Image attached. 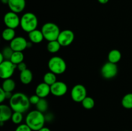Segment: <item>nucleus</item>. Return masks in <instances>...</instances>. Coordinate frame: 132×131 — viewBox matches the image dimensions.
<instances>
[{"mask_svg":"<svg viewBox=\"0 0 132 131\" xmlns=\"http://www.w3.org/2000/svg\"><path fill=\"white\" fill-rule=\"evenodd\" d=\"M10 47L14 51H23L28 48V41L23 37H15L10 41Z\"/></svg>","mask_w":132,"mask_h":131,"instance_id":"obj_11","label":"nucleus"},{"mask_svg":"<svg viewBox=\"0 0 132 131\" xmlns=\"http://www.w3.org/2000/svg\"><path fill=\"white\" fill-rule=\"evenodd\" d=\"M23 119V113L19 112H14L12 116L11 120L15 125H20Z\"/></svg>","mask_w":132,"mask_h":131,"instance_id":"obj_27","label":"nucleus"},{"mask_svg":"<svg viewBox=\"0 0 132 131\" xmlns=\"http://www.w3.org/2000/svg\"><path fill=\"white\" fill-rule=\"evenodd\" d=\"M36 107H37V110L41 113H44L46 112L48 108V104L47 100L45 98H41L36 105Z\"/></svg>","mask_w":132,"mask_h":131,"instance_id":"obj_26","label":"nucleus"},{"mask_svg":"<svg viewBox=\"0 0 132 131\" xmlns=\"http://www.w3.org/2000/svg\"><path fill=\"white\" fill-rule=\"evenodd\" d=\"M121 104L124 108L127 109H132V93H128L122 97Z\"/></svg>","mask_w":132,"mask_h":131,"instance_id":"obj_23","label":"nucleus"},{"mask_svg":"<svg viewBox=\"0 0 132 131\" xmlns=\"http://www.w3.org/2000/svg\"><path fill=\"white\" fill-rule=\"evenodd\" d=\"M40 98L37 96V95H33L29 98L30 102L31 104H33V105H37V103L39 102V101L40 100Z\"/></svg>","mask_w":132,"mask_h":131,"instance_id":"obj_30","label":"nucleus"},{"mask_svg":"<svg viewBox=\"0 0 132 131\" xmlns=\"http://www.w3.org/2000/svg\"><path fill=\"white\" fill-rule=\"evenodd\" d=\"M5 99H6V92L2 88H1L0 89V102L3 103Z\"/></svg>","mask_w":132,"mask_h":131,"instance_id":"obj_32","label":"nucleus"},{"mask_svg":"<svg viewBox=\"0 0 132 131\" xmlns=\"http://www.w3.org/2000/svg\"><path fill=\"white\" fill-rule=\"evenodd\" d=\"M37 131H51V130H50V128H48V127H43V128H41V129H39V130H37Z\"/></svg>","mask_w":132,"mask_h":131,"instance_id":"obj_35","label":"nucleus"},{"mask_svg":"<svg viewBox=\"0 0 132 131\" xmlns=\"http://www.w3.org/2000/svg\"><path fill=\"white\" fill-rule=\"evenodd\" d=\"M17 65L12 62L10 60H5L0 63V77L5 80L11 78L14 73Z\"/></svg>","mask_w":132,"mask_h":131,"instance_id":"obj_6","label":"nucleus"},{"mask_svg":"<svg viewBox=\"0 0 132 131\" xmlns=\"http://www.w3.org/2000/svg\"><path fill=\"white\" fill-rule=\"evenodd\" d=\"M12 92H6V99H9L10 100L11 97L12 96Z\"/></svg>","mask_w":132,"mask_h":131,"instance_id":"obj_34","label":"nucleus"},{"mask_svg":"<svg viewBox=\"0 0 132 131\" xmlns=\"http://www.w3.org/2000/svg\"><path fill=\"white\" fill-rule=\"evenodd\" d=\"M50 89L51 94L55 96H63L68 91L67 85L62 81H57L50 86Z\"/></svg>","mask_w":132,"mask_h":131,"instance_id":"obj_12","label":"nucleus"},{"mask_svg":"<svg viewBox=\"0 0 132 131\" xmlns=\"http://www.w3.org/2000/svg\"><path fill=\"white\" fill-rule=\"evenodd\" d=\"M121 57H122V55H121V51L119 50L114 49V50H111L109 53H108V61L112 63L117 64V62H119L121 60Z\"/></svg>","mask_w":132,"mask_h":131,"instance_id":"obj_18","label":"nucleus"},{"mask_svg":"<svg viewBox=\"0 0 132 131\" xmlns=\"http://www.w3.org/2000/svg\"><path fill=\"white\" fill-rule=\"evenodd\" d=\"M17 69H18L20 72L23 71L25 70V69H27V64H26L24 62H22L19 63V64L17 65Z\"/></svg>","mask_w":132,"mask_h":131,"instance_id":"obj_31","label":"nucleus"},{"mask_svg":"<svg viewBox=\"0 0 132 131\" xmlns=\"http://www.w3.org/2000/svg\"><path fill=\"white\" fill-rule=\"evenodd\" d=\"M13 110L10 105L1 104L0 105V122H6L11 119Z\"/></svg>","mask_w":132,"mask_h":131,"instance_id":"obj_14","label":"nucleus"},{"mask_svg":"<svg viewBox=\"0 0 132 131\" xmlns=\"http://www.w3.org/2000/svg\"><path fill=\"white\" fill-rule=\"evenodd\" d=\"M24 60V55L23 51H14L10 59V61L15 65H18L19 63L23 62Z\"/></svg>","mask_w":132,"mask_h":131,"instance_id":"obj_24","label":"nucleus"},{"mask_svg":"<svg viewBox=\"0 0 132 131\" xmlns=\"http://www.w3.org/2000/svg\"><path fill=\"white\" fill-rule=\"evenodd\" d=\"M19 79L21 83L23 84L27 85L31 83L33 79V74L30 69H27L23 71L20 72L19 74Z\"/></svg>","mask_w":132,"mask_h":131,"instance_id":"obj_17","label":"nucleus"},{"mask_svg":"<svg viewBox=\"0 0 132 131\" xmlns=\"http://www.w3.org/2000/svg\"><path fill=\"white\" fill-rule=\"evenodd\" d=\"M61 47V46L58 42L57 40H55V41H49L47 44L46 48H47L48 52L51 53H55L59 51Z\"/></svg>","mask_w":132,"mask_h":131,"instance_id":"obj_21","label":"nucleus"},{"mask_svg":"<svg viewBox=\"0 0 132 131\" xmlns=\"http://www.w3.org/2000/svg\"><path fill=\"white\" fill-rule=\"evenodd\" d=\"M45 114L37 109L29 112L25 119V123L33 131H37L45 127Z\"/></svg>","mask_w":132,"mask_h":131,"instance_id":"obj_2","label":"nucleus"},{"mask_svg":"<svg viewBox=\"0 0 132 131\" xmlns=\"http://www.w3.org/2000/svg\"><path fill=\"white\" fill-rule=\"evenodd\" d=\"M36 95H37L40 98H45L51 93L50 86L48 85L45 82L39 83L36 88Z\"/></svg>","mask_w":132,"mask_h":131,"instance_id":"obj_15","label":"nucleus"},{"mask_svg":"<svg viewBox=\"0 0 132 131\" xmlns=\"http://www.w3.org/2000/svg\"><path fill=\"white\" fill-rule=\"evenodd\" d=\"M48 67L50 71L55 74H63L67 70V63L63 58L54 56L50 58L48 62Z\"/></svg>","mask_w":132,"mask_h":131,"instance_id":"obj_5","label":"nucleus"},{"mask_svg":"<svg viewBox=\"0 0 132 131\" xmlns=\"http://www.w3.org/2000/svg\"><path fill=\"white\" fill-rule=\"evenodd\" d=\"M45 116V119L46 121H51L54 119V115L52 113H48Z\"/></svg>","mask_w":132,"mask_h":131,"instance_id":"obj_33","label":"nucleus"},{"mask_svg":"<svg viewBox=\"0 0 132 131\" xmlns=\"http://www.w3.org/2000/svg\"><path fill=\"white\" fill-rule=\"evenodd\" d=\"M126 131H128V130H126Z\"/></svg>","mask_w":132,"mask_h":131,"instance_id":"obj_40","label":"nucleus"},{"mask_svg":"<svg viewBox=\"0 0 132 131\" xmlns=\"http://www.w3.org/2000/svg\"><path fill=\"white\" fill-rule=\"evenodd\" d=\"M74 39V33L70 30L67 29L61 31L57 38V41L62 47H67L70 46L73 42Z\"/></svg>","mask_w":132,"mask_h":131,"instance_id":"obj_10","label":"nucleus"},{"mask_svg":"<svg viewBox=\"0 0 132 131\" xmlns=\"http://www.w3.org/2000/svg\"><path fill=\"white\" fill-rule=\"evenodd\" d=\"M101 73L104 78L111 79L114 78L118 73V67L116 64L108 61L102 66Z\"/></svg>","mask_w":132,"mask_h":131,"instance_id":"obj_8","label":"nucleus"},{"mask_svg":"<svg viewBox=\"0 0 132 131\" xmlns=\"http://www.w3.org/2000/svg\"><path fill=\"white\" fill-rule=\"evenodd\" d=\"M28 39L32 43L39 44L43 41L44 36L40 30H34L28 33Z\"/></svg>","mask_w":132,"mask_h":131,"instance_id":"obj_16","label":"nucleus"},{"mask_svg":"<svg viewBox=\"0 0 132 131\" xmlns=\"http://www.w3.org/2000/svg\"><path fill=\"white\" fill-rule=\"evenodd\" d=\"M3 21L7 28L15 29L20 26L21 18H19L17 13L10 11L5 14Z\"/></svg>","mask_w":132,"mask_h":131,"instance_id":"obj_9","label":"nucleus"},{"mask_svg":"<svg viewBox=\"0 0 132 131\" xmlns=\"http://www.w3.org/2000/svg\"><path fill=\"white\" fill-rule=\"evenodd\" d=\"M56 75L57 74L51 71L47 72L46 73H45L43 77V82L51 86L52 85H53L57 81Z\"/></svg>","mask_w":132,"mask_h":131,"instance_id":"obj_22","label":"nucleus"},{"mask_svg":"<svg viewBox=\"0 0 132 131\" xmlns=\"http://www.w3.org/2000/svg\"><path fill=\"white\" fill-rule=\"evenodd\" d=\"M10 131H12V130H10Z\"/></svg>","mask_w":132,"mask_h":131,"instance_id":"obj_39","label":"nucleus"},{"mask_svg":"<svg viewBox=\"0 0 132 131\" xmlns=\"http://www.w3.org/2000/svg\"><path fill=\"white\" fill-rule=\"evenodd\" d=\"M97 1L99 3L104 5V4H106L109 1V0H97Z\"/></svg>","mask_w":132,"mask_h":131,"instance_id":"obj_36","label":"nucleus"},{"mask_svg":"<svg viewBox=\"0 0 132 131\" xmlns=\"http://www.w3.org/2000/svg\"><path fill=\"white\" fill-rule=\"evenodd\" d=\"M29 98L23 92H15L13 94L9 100V105L14 112L24 113L29 109L30 106Z\"/></svg>","mask_w":132,"mask_h":131,"instance_id":"obj_1","label":"nucleus"},{"mask_svg":"<svg viewBox=\"0 0 132 131\" xmlns=\"http://www.w3.org/2000/svg\"><path fill=\"white\" fill-rule=\"evenodd\" d=\"M14 131H33L26 123L20 124L17 127Z\"/></svg>","mask_w":132,"mask_h":131,"instance_id":"obj_29","label":"nucleus"},{"mask_svg":"<svg viewBox=\"0 0 132 131\" xmlns=\"http://www.w3.org/2000/svg\"><path fill=\"white\" fill-rule=\"evenodd\" d=\"M81 104H82V107H83L85 109L90 110V109H93V108L94 107V105H95V101H94V100L93 99V98L87 96L83 100H82Z\"/></svg>","mask_w":132,"mask_h":131,"instance_id":"obj_25","label":"nucleus"},{"mask_svg":"<svg viewBox=\"0 0 132 131\" xmlns=\"http://www.w3.org/2000/svg\"><path fill=\"white\" fill-rule=\"evenodd\" d=\"M4 60H5V58H4L3 55H2V53H0V63L3 62Z\"/></svg>","mask_w":132,"mask_h":131,"instance_id":"obj_37","label":"nucleus"},{"mask_svg":"<svg viewBox=\"0 0 132 131\" xmlns=\"http://www.w3.org/2000/svg\"><path fill=\"white\" fill-rule=\"evenodd\" d=\"M1 53L3 55L5 60H10L12 55L13 53H14V51H13L12 49L10 46H9V47L4 48Z\"/></svg>","mask_w":132,"mask_h":131,"instance_id":"obj_28","label":"nucleus"},{"mask_svg":"<svg viewBox=\"0 0 132 131\" xmlns=\"http://www.w3.org/2000/svg\"><path fill=\"white\" fill-rule=\"evenodd\" d=\"M41 30L43 34L44 38L48 42L57 40L61 32L59 26L56 24L51 22L45 23L43 25Z\"/></svg>","mask_w":132,"mask_h":131,"instance_id":"obj_4","label":"nucleus"},{"mask_svg":"<svg viewBox=\"0 0 132 131\" xmlns=\"http://www.w3.org/2000/svg\"><path fill=\"white\" fill-rule=\"evenodd\" d=\"M71 98L75 102H82L87 96V91L83 85L76 84L72 87L70 92Z\"/></svg>","mask_w":132,"mask_h":131,"instance_id":"obj_7","label":"nucleus"},{"mask_svg":"<svg viewBox=\"0 0 132 131\" xmlns=\"http://www.w3.org/2000/svg\"><path fill=\"white\" fill-rule=\"evenodd\" d=\"M8 6L10 11L19 14L25 8L26 0H9Z\"/></svg>","mask_w":132,"mask_h":131,"instance_id":"obj_13","label":"nucleus"},{"mask_svg":"<svg viewBox=\"0 0 132 131\" xmlns=\"http://www.w3.org/2000/svg\"><path fill=\"white\" fill-rule=\"evenodd\" d=\"M1 1H2L3 3L5 4V5H8L9 0H1Z\"/></svg>","mask_w":132,"mask_h":131,"instance_id":"obj_38","label":"nucleus"},{"mask_svg":"<svg viewBox=\"0 0 132 131\" xmlns=\"http://www.w3.org/2000/svg\"><path fill=\"white\" fill-rule=\"evenodd\" d=\"M2 37L5 41H9V42L12 41L15 37V29L6 27L3 31Z\"/></svg>","mask_w":132,"mask_h":131,"instance_id":"obj_20","label":"nucleus"},{"mask_svg":"<svg viewBox=\"0 0 132 131\" xmlns=\"http://www.w3.org/2000/svg\"><path fill=\"white\" fill-rule=\"evenodd\" d=\"M15 87V82L11 78L4 80L2 83L1 88L5 92H12Z\"/></svg>","mask_w":132,"mask_h":131,"instance_id":"obj_19","label":"nucleus"},{"mask_svg":"<svg viewBox=\"0 0 132 131\" xmlns=\"http://www.w3.org/2000/svg\"><path fill=\"white\" fill-rule=\"evenodd\" d=\"M21 28L24 32L29 33L37 29L38 19L36 14L32 12H26L21 17Z\"/></svg>","mask_w":132,"mask_h":131,"instance_id":"obj_3","label":"nucleus"}]
</instances>
